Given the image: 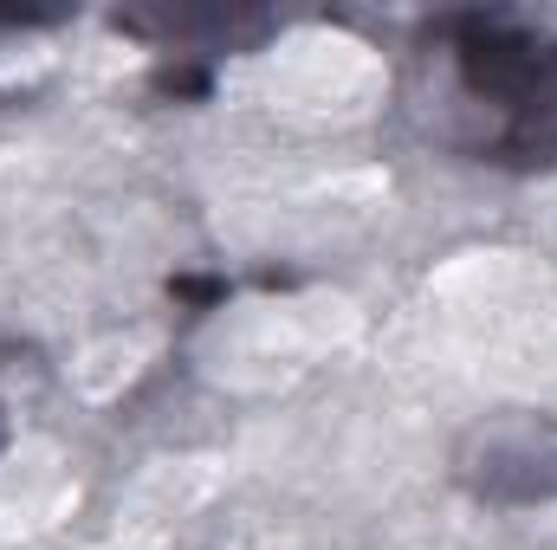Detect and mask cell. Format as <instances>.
Returning a JSON list of instances; mask_svg holds the SVG:
<instances>
[{
  "label": "cell",
  "instance_id": "6da1fadb",
  "mask_svg": "<svg viewBox=\"0 0 557 550\" xmlns=\"http://www.w3.org/2000/svg\"><path fill=\"white\" fill-rule=\"evenodd\" d=\"M454 78L473 111L493 117L486 155L512 168L557 162V39L519 13H454L441 20Z\"/></svg>",
  "mask_w": 557,
  "mask_h": 550
}]
</instances>
